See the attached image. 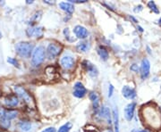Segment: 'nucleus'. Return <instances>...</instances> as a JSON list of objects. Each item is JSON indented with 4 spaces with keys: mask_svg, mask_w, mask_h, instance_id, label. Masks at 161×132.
Wrapping results in <instances>:
<instances>
[{
    "mask_svg": "<svg viewBox=\"0 0 161 132\" xmlns=\"http://www.w3.org/2000/svg\"><path fill=\"white\" fill-rule=\"evenodd\" d=\"M62 46L59 45V44H57V43H50L48 45V47L47 48V53L48 55V56L50 57V59L52 58H55L57 57V56H59V54L61 53L62 51Z\"/></svg>",
    "mask_w": 161,
    "mask_h": 132,
    "instance_id": "7ed1b4c3",
    "label": "nucleus"
},
{
    "mask_svg": "<svg viewBox=\"0 0 161 132\" xmlns=\"http://www.w3.org/2000/svg\"><path fill=\"white\" fill-rule=\"evenodd\" d=\"M131 71H133V72H139V66L137 65V64H133V65L131 66Z\"/></svg>",
    "mask_w": 161,
    "mask_h": 132,
    "instance_id": "393cba45",
    "label": "nucleus"
},
{
    "mask_svg": "<svg viewBox=\"0 0 161 132\" xmlns=\"http://www.w3.org/2000/svg\"><path fill=\"white\" fill-rule=\"evenodd\" d=\"M41 16H42V12H41V11L36 12V13L33 14L32 18H31V22H32V23H36V22H38V21L41 19Z\"/></svg>",
    "mask_w": 161,
    "mask_h": 132,
    "instance_id": "412c9836",
    "label": "nucleus"
},
{
    "mask_svg": "<svg viewBox=\"0 0 161 132\" xmlns=\"http://www.w3.org/2000/svg\"><path fill=\"white\" fill-rule=\"evenodd\" d=\"M74 32L76 37L81 39H84L88 37V30L83 26H81V25L75 26L74 29Z\"/></svg>",
    "mask_w": 161,
    "mask_h": 132,
    "instance_id": "9b49d317",
    "label": "nucleus"
},
{
    "mask_svg": "<svg viewBox=\"0 0 161 132\" xmlns=\"http://www.w3.org/2000/svg\"><path fill=\"white\" fill-rule=\"evenodd\" d=\"M135 103H131L127 104L126 107L124 108V117L127 121H132L134 115V110H135Z\"/></svg>",
    "mask_w": 161,
    "mask_h": 132,
    "instance_id": "9d476101",
    "label": "nucleus"
},
{
    "mask_svg": "<svg viewBox=\"0 0 161 132\" xmlns=\"http://www.w3.org/2000/svg\"><path fill=\"white\" fill-rule=\"evenodd\" d=\"M137 132H149L147 130H140V131H137Z\"/></svg>",
    "mask_w": 161,
    "mask_h": 132,
    "instance_id": "72a5a7b5",
    "label": "nucleus"
},
{
    "mask_svg": "<svg viewBox=\"0 0 161 132\" xmlns=\"http://www.w3.org/2000/svg\"><path fill=\"white\" fill-rule=\"evenodd\" d=\"M83 67L86 69V71L89 72L91 77H96L98 75V70L90 61H84L83 64Z\"/></svg>",
    "mask_w": 161,
    "mask_h": 132,
    "instance_id": "f8f14e48",
    "label": "nucleus"
},
{
    "mask_svg": "<svg viewBox=\"0 0 161 132\" xmlns=\"http://www.w3.org/2000/svg\"><path fill=\"white\" fill-rule=\"evenodd\" d=\"M26 3H27V4H32V3H33V1H31V0H30H30H27V2H26Z\"/></svg>",
    "mask_w": 161,
    "mask_h": 132,
    "instance_id": "473e14b6",
    "label": "nucleus"
},
{
    "mask_svg": "<svg viewBox=\"0 0 161 132\" xmlns=\"http://www.w3.org/2000/svg\"><path fill=\"white\" fill-rule=\"evenodd\" d=\"M3 102L7 107H15L19 104V99L16 95H8L4 98Z\"/></svg>",
    "mask_w": 161,
    "mask_h": 132,
    "instance_id": "6e6552de",
    "label": "nucleus"
},
{
    "mask_svg": "<svg viewBox=\"0 0 161 132\" xmlns=\"http://www.w3.org/2000/svg\"><path fill=\"white\" fill-rule=\"evenodd\" d=\"M122 95L127 99H133L136 96V92L132 87L128 86H124L122 88Z\"/></svg>",
    "mask_w": 161,
    "mask_h": 132,
    "instance_id": "ddd939ff",
    "label": "nucleus"
},
{
    "mask_svg": "<svg viewBox=\"0 0 161 132\" xmlns=\"http://www.w3.org/2000/svg\"><path fill=\"white\" fill-rule=\"evenodd\" d=\"M113 93H114V87H113V85L110 84V85H109V87H108V96L111 97Z\"/></svg>",
    "mask_w": 161,
    "mask_h": 132,
    "instance_id": "a878e982",
    "label": "nucleus"
},
{
    "mask_svg": "<svg viewBox=\"0 0 161 132\" xmlns=\"http://www.w3.org/2000/svg\"><path fill=\"white\" fill-rule=\"evenodd\" d=\"M87 93V90L81 82H77L74 87V95L78 98H83Z\"/></svg>",
    "mask_w": 161,
    "mask_h": 132,
    "instance_id": "1a4fd4ad",
    "label": "nucleus"
},
{
    "mask_svg": "<svg viewBox=\"0 0 161 132\" xmlns=\"http://www.w3.org/2000/svg\"><path fill=\"white\" fill-rule=\"evenodd\" d=\"M148 6L150 7V9L151 10L152 12H154V13H156V14H159V10L158 9L156 4H155L153 1H150V2L148 3Z\"/></svg>",
    "mask_w": 161,
    "mask_h": 132,
    "instance_id": "4be33fe9",
    "label": "nucleus"
},
{
    "mask_svg": "<svg viewBox=\"0 0 161 132\" xmlns=\"http://www.w3.org/2000/svg\"><path fill=\"white\" fill-rule=\"evenodd\" d=\"M98 54L99 55V56L101 57V59H103L105 61L107 60V58H108V52H107V50L106 47H102V46L98 47Z\"/></svg>",
    "mask_w": 161,
    "mask_h": 132,
    "instance_id": "a211bd4d",
    "label": "nucleus"
},
{
    "mask_svg": "<svg viewBox=\"0 0 161 132\" xmlns=\"http://www.w3.org/2000/svg\"><path fill=\"white\" fill-rule=\"evenodd\" d=\"M45 56H46V52H45L44 47L38 46L32 52V56H31L32 65L35 66V67H38V66L40 65L44 62Z\"/></svg>",
    "mask_w": 161,
    "mask_h": 132,
    "instance_id": "f03ea898",
    "label": "nucleus"
},
{
    "mask_svg": "<svg viewBox=\"0 0 161 132\" xmlns=\"http://www.w3.org/2000/svg\"><path fill=\"white\" fill-rule=\"evenodd\" d=\"M132 132H136V131H135V130H133V131H132Z\"/></svg>",
    "mask_w": 161,
    "mask_h": 132,
    "instance_id": "4c0bfd02",
    "label": "nucleus"
},
{
    "mask_svg": "<svg viewBox=\"0 0 161 132\" xmlns=\"http://www.w3.org/2000/svg\"><path fill=\"white\" fill-rule=\"evenodd\" d=\"M41 132H57V130L54 127H49V128H47L46 130H42Z\"/></svg>",
    "mask_w": 161,
    "mask_h": 132,
    "instance_id": "bb28decb",
    "label": "nucleus"
},
{
    "mask_svg": "<svg viewBox=\"0 0 161 132\" xmlns=\"http://www.w3.org/2000/svg\"><path fill=\"white\" fill-rule=\"evenodd\" d=\"M89 97L92 102H96L99 100V95L96 92H91V94L89 95Z\"/></svg>",
    "mask_w": 161,
    "mask_h": 132,
    "instance_id": "5701e85b",
    "label": "nucleus"
},
{
    "mask_svg": "<svg viewBox=\"0 0 161 132\" xmlns=\"http://www.w3.org/2000/svg\"><path fill=\"white\" fill-rule=\"evenodd\" d=\"M138 29H139V30H140V31H143V29H142V27H138Z\"/></svg>",
    "mask_w": 161,
    "mask_h": 132,
    "instance_id": "f704fd0d",
    "label": "nucleus"
},
{
    "mask_svg": "<svg viewBox=\"0 0 161 132\" xmlns=\"http://www.w3.org/2000/svg\"><path fill=\"white\" fill-rule=\"evenodd\" d=\"M59 7L60 9L66 12L68 14H73L74 11V6L73 4H71L70 2H61L59 3Z\"/></svg>",
    "mask_w": 161,
    "mask_h": 132,
    "instance_id": "4468645a",
    "label": "nucleus"
},
{
    "mask_svg": "<svg viewBox=\"0 0 161 132\" xmlns=\"http://www.w3.org/2000/svg\"><path fill=\"white\" fill-rule=\"evenodd\" d=\"M5 112H6V110L0 108V121L6 119V117H5Z\"/></svg>",
    "mask_w": 161,
    "mask_h": 132,
    "instance_id": "cd10ccee",
    "label": "nucleus"
},
{
    "mask_svg": "<svg viewBox=\"0 0 161 132\" xmlns=\"http://www.w3.org/2000/svg\"><path fill=\"white\" fill-rule=\"evenodd\" d=\"M45 3H47V4H51V5H54L55 4V2L53 1V2H49V0H46V1H44Z\"/></svg>",
    "mask_w": 161,
    "mask_h": 132,
    "instance_id": "7c9ffc66",
    "label": "nucleus"
},
{
    "mask_svg": "<svg viewBox=\"0 0 161 132\" xmlns=\"http://www.w3.org/2000/svg\"><path fill=\"white\" fill-rule=\"evenodd\" d=\"M86 0H70V3H85Z\"/></svg>",
    "mask_w": 161,
    "mask_h": 132,
    "instance_id": "c756f323",
    "label": "nucleus"
},
{
    "mask_svg": "<svg viewBox=\"0 0 161 132\" xmlns=\"http://www.w3.org/2000/svg\"><path fill=\"white\" fill-rule=\"evenodd\" d=\"M17 115H18V111L16 110H6L5 112V117L7 121L14 119Z\"/></svg>",
    "mask_w": 161,
    "mask_h": 132,
    "instance_id": "f3484780",
    "label": "nucleus"
},
{
    "mask_svg": "<svg viewBox=\"0 0 161 132\" xmlns=\"http://www.w3.org/2000/svg\"><path fill=\"white\" fill-rule=\"evenodd\" d=\"M141 76L142 79L145 80L146 78H148V76L150 75V70H151V64L150 61L147 58L142 59V64H141Z\"/></svg>",
    "mask_w": 161,
    "mask_h": 132,
    "instance_id": "423d86ee",
    "label": "nucleus"
},
{
    "mask_svg": "<svg viewBox=\"0 0 161 132\" xmlns=\"http://www.w3.org/2000/svg\"><path fill=\"white\" fill-rule=\"evenodd\" d=\"M19 127L22 131H29L31 129V123L26 120H22L20 121Z\"/></svg>",
    "mask_w": 161,
    "mask_h": 132,
    "instance_id": "dca6fc26",
    "label": "nucleus"
},
{
    "mask_svg": "<svg viewBox=\"0 0 161 132\" xmlns=\"http://www.w3.org/2000/svg\"><path fill=\"white\" fill-rule=\"evenodd\" d=\"M159 23H160V24H161V18H160V20H159Z\"/></svg>",
    "mask_w": 161,
    "mask_h": 132,
    "instance_id": "e433bc0d",
    "label": "nucleus"
},
{
    "mask_svg": "<svg viewBox=\"0 0 161 132\" xmlns=\"http://www.w3.org/2000/svg\"><path fill=\"white\" fill-rule=\"evenodd\" d=\"M72 123L71 122H66V124H64L63 126H61L58 130L57 132H69L70 130L72 129Z\"/></svg>",
    "mask_w": 161,
    "mask_h": 132,
    "instance_id": "aec40b11",
    "label": "nucleus"
},
{
    "mask_svg": "<svg viewBox=\"0 0 161 132\" xmlns=\"http://www.w3.org/2000/svg\"><path fill=\"white\" fill-rule=\"evenodd\" d=\"M90 48H91V44L87 41H82L76 46V49L79 52H87Z\"/></svg>",
    "mask_w": 161,
    "mask_h": 132,
    "instance_id": "2eb2a0df",
    "label": "nucleus"
},
{
    "mask_svg": "<svg viewBox=\"0 0 161 132\" xmlns=\"http://www.w3.org/2000/svg\"><path fill=\"white\" fill-rule=\"evenodd\" d=\"M130 19L133 20V21H134V22H135V23H137V22H138V21H137V20L134 19V18H133V17H132V16H130Z\"/></svg>",
    "mask_w": 161,
    "mask_h": 132,
    "instance_id": "2f4dec72",
    "label": "nucleus"
},
{
    "mask_svg": "<svg viewBox=\"0 0 161 132\" xmlns=\"http://www.w3.org/2000/svg\"><path fill=\"white\" fill-rule=\"evenodd\" d=\"M1 38H2V33L0 32V39H1Z\"/></svg>",
    "mask_w": 161,
    "mask_h": 132,
    "instance_id": "c9c22d12",
    "label": "nucleus"
},
{
    "mask_svg": "<svg viewBox=\"0 0 161 132\" xmlns=\"http://www.w3.org/2000/svg\"><path fill=\"white\" fill-rule=\"evenodd\" d=\"M142 10V5H139L138 6H136V7H135L134 12H135V13H139V12H141Z\"/></svg>",
    "mask_w": 161,
    "mask_h": 132,
    "instance_id": "c85d7f7f",
    "label": "nucleus"
},
{
    "mask_svg": "<svg viewBox=\"0 0 161 132\" xmlns=\"http://www.w3.org/2000/svg\"><path fill=\"white\" fill-rule=\"evenodd\" d=\"M26 33L28 37H34V38H41L44 33V29L40 26H30L27 29Z\"/></svg>",
    "mask_w": 161,
    "mask_h": 132,
    "instance_id": "39448f33",
    "label": "nucleus"
},
{
    "mask_svg": "<svg viewBox=\"0 0 161 132\" xmlns=\"http://www.w3.org/2000/svg\"><path fill=\"white\" fill-rule=\"evenodd\" d=\"M14 91L16 95L21 97L24 102H26L27 104H30L32 102V98L30 96V95L29 94L28 92L25 90V88H23L21 86H15L14 87Z\"/></svg>",
    "mask_w": 161,
    "mask_h": 132,
    "instance_id": "20e7f679",
    "label": "nucleus"
},
{
    "mask_svg": "<svg viewBox=\"0 0 161 132\" xmlns=\"http://www.w3.org/2000/svg\"><path fill=\"white\" fill-rule=\"evenodd\" d=\"M60 64H61V65H62L63 68H65L66 70H70V69H72L74 66L75 62H74V58L73 56H63L61 58Z\"/></svg>",
    "mask_w": 161,
    "mask_h": 132,
    "instance_id": "0eeeda50",
    "label": "nucleus"
},
{
    "mask_svg": "<svg viewBox=\"0 0 161 132\" xmlns=\"http://www.w3.org/2000/svg\"><path fill=\"white\" fill-rule=\"evenodd\" d=\"M15 51L20 56L28 58L33 52V45L30 42H19L15 45Z\"/></svg>",
    "mask_w": 161,
    "mask_h": 132,
    "instance_id": "f257e3e1",
    "label": "nucleus"
},
{
    "mask_svg": "<svg viewBox=\"0 0 161 132\" xmlns=\"http://www.w3.org/2000/svg\"><path fill=\"white\" fill-rule=\"evenodd\" d=\"M114 124H115V132H119V117H118V111L117 109H115L114 113Z\"/></svg>",
    "mask_w": 161,
    "mask_h": 132,
    "instance_id": "6ab92c4d",
    "label": "nucleus"
},
{
    "mask_svg": "<svg viewBox=\"0 0 161 132\" xmlns=\"http://www.w3.org/2000/svg\"><path fill=\"white\" fill-rule=\"evenodd\" d=\"M7 62H8L9 64H13L14 66L19 67V63H18V61H17L16 59H14V58L8 57V59H7Z\"/></svg>",
    "mask_w": 161,
    "mask_h": 132,
    "instance_id": "b1692460",
    "label": "nucleus"
}]
</instances>
